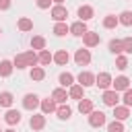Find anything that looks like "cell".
Listing matches in <instances>:
<instances>
[{"instance_id": "obj_19", "label": "cell", "mask_w": 132, "mask_h": 132, "mask_svg": "<svg viewBox=\"0 0 132 132\" xmlns=\"http://www.w3.org/2000/svg\"><path fill=\"white\" fill-rule=\"evenodd\" d=\"M12 70H14V64L10 60H2L0 62V76H10Z\"/></svg>"}, {"instance_id": "obj_36", "label": "cell", "mask_w": 132, "mask_h": 132, "mask_svg": "<svg viewBox=\"0 0 132 132\" xmlns=\"http://www.w3.org/2000/svg\"><path fill=\"white\" fill-rule=\"evenodd\" d=\"M122 47L126 54H132V37H124L122 39Z\"/></svg>"}, {"instance_id": "obj_2", "label": "cell", "mask_w": 132, "mask_h": 132, "mask_svg": "<svg viewBox=\"0 0 132 132\" xmlns=\"http://www.w3.org/2000/svg\"><path fill=\"white\" fill-rule=\"evenodd\" d=\"M66 16H68V8L66 6H62V4L52 6V19L56 23H66Z\"/></svg>"}, {"instance_id": "obj_28", "label": "cell", "mask_w": 132, "mask_h": 132, "mask_svg": "<svg viewBox=\"0 0 132 132\" xmlns=\"http://www.w3.org/2000/svg\"><path fill=\"white\" fill-rule=\"evenodd\" d=\"M12 64H14V68H19V70H23V68H27V66H29V64H27L25 54H16V56H14V60H12Z\"/></svg>"}, {"instance_id": "obj_22", "label": "cell", "mask_w": 132, "mask_h": 132, "mask_svg": "<svg viewBox=\"0 0 132 132\" xmlns=\"http://www.w3.org/2000/svg\"><path fill=\"white\" fill-rule=\"evenodd\" d=\"M58 80H60V85L66 89V87H72L74 85V76L70 74V72H62L60 76H58Z\"/></svg>"}, {"instance_id": "obj_10", "label": "cell", "mask_w": 132, "mask_h": 132, "mask_svg": "<svg viewBox=\"0 0 132 132\" xmlns=\"http://www.w3.org/2000/svg\"><path fill=\"white\" fill-rule=\"evenodd\" d=\"M113 118H116L118 122L128 120V118H130V107H126V105H116V107H113Z\"/></svg>"}, {"instance_id": "obj_38", "label": "cell", "mask_w": 132, "mask_h": 132, "mask_svg": "<svg viewBox=\"0 0 132 132\" xmlns=\"http://www.w3.org/2000/svg\"><path fill=\"white\" fill-rule=\"evenodd\" d=\"M52 2H54V0H35V4H37V8H41V10H45V8H50V6H52Z\"/></svg>"}, {"instance_id": "obj_7", "label": "cell", "mask_w": 132, "mask_h": 132, "mask_svg": "<svg viewBox=\"0 0 132 132\" xmlns=\"http://www.w3.org/2000/svg\"><path fill=\"white\" fill-rule=\"evenodd\" d=\"M74 62L78 64V66H87L89 62H91V52L89 50H76V54H74Z\"/></svg>"}, {"instance_id": "obj_40", "label": "cell", "mask_w": 132, "mask_h": 132, "mask_svg": "<svg viewBox=\"0 0 132 132\" xmlns=\"http://www.w3.org/2000/svg\"><path fill=\"white\" fill-rule=\"evenodd\" d=\"M54 2H56V4H62V2H64V0H54Z\"/></svg>"}, {"instance_id": "obj_41", "label": "cell", "mask_w": 132, "mask_h": 132, "mask_svg": "<svg viewBox=\"0 0 132 132\" xmlns=\"http://www.w3.org/2000/svg\"><path fill=\"white\" fill-rule=\"evenodd\" d=\"M4 132H14V130H10V128H8V130H4Z\"/></svg>"}, {"instance_id": "obj_6", "label": "cell", "mask_w": 132, "mask_h": 132, "mask_svg": "<svg viewBox=\"0 0 132 132\" xmlns=\"http://www.w3.org/2000/svg\"><path fill=\"white\" fill-rule=\"evenodd\" d=\"M99 41H101V37H99V33H95V31H87V33L82 35V43H85L87 47H95V45H99Z\"/></svg>"}, {"instance_id": "obj_4", "label": "cell", "mask_w": 132, "mask_h": 132, "mask_svg": "<svg viewBox=\"0 0 132 132\" xmlns=\"http://www.w3.org/2000/svg\"><path fill=\"white\" fill-rule=\"evenodd\" d=\"M105 122H107V118H105L103 111H95V109H93V111L89 113V124H91L93 128H101Z\"/></svg>"}, {"instance_id": "obj_26", "label": "cell", "mask_w": 132, "mask_h": 132, "mask_svg": "<svg viewBox=\"0 0 132 132\" xmlns=\"http://www.w3.org/2000/svg\"><path fill=\"white\" fill-rule=\"evenodd\" d=\"M31 47L33 50H45V37H41V35H35L33 39H31Z\"/></svg>"}, {"instance_id": "obj_20", "label": "cell", "mask_w": 132, "mask_h": 132, "mask_svg": "<svg viewBox=\"0 0 132 132\" xmlns=\"http://www.w3.org/2000/svg\"><path fill=\"white\" fill-rule=\"evenodd\" d=\"M16 27H19V31H25V33H27V31L33 29V21H31L29 16H21L19 23H16Z\"/></svg>"}, {"instance_id": "obj_27", "label": "cell", "mask_w": 132, "mask_h": 132, "mask_svg": "<svg viewBox=\"0 0 132 132\" xmlns=\"http://www.w3.org/2000/svg\"><path fill=\"white\" fill-rule=\"evenodd\" d=\"M109 52L116 54V56H120V54L124 52V47H122V39H111V41H109Z\"/></svg>"}, {"instance_id": "obj_18", "label": "cell", "mask_w": 132, "mask_h": 132, "mask_svg": "<svg viewBox=\"0 0 132 132\" xmlns=\"http://www.w3.org/2000/svg\"><path fill=\"white\" fill-rule=\"evenodd\" d=\"M78 111H80V113H85V116H89V113L93 111V101L82 97V99L78 101Z\"/></svg>"}, {"instance_id": "obj_15", "label": "cell", "mask_w": 132, "mask_h": 132, "mask_svg": "<svg viewBox=\"0 0 132 132\" xmlns=\"http://www.w3.org/2000/svg\"><path fill=\"white\" fill-rule=\"evenodd\" d=\"M4 122H6L8 126H14V124H19V122H21V113H19L16 109H12V107H10V109L4 113Z\"/></svg>"}, {"instance_id": "obj_17", "label": "cell", "mask_w": 132, "mask_h": 132, "mask_svg": "<svg viewBox=\"0 0 132 132\" xmlns=\"http://www.w3.org/2000/svg\"><path fill=\"white\" fill-rule=\"evenodd\" d=\"M68 60H70V56H68V52H66V50H58V52L54 54V62H56V64H60V66H66V64H68Z\"/></svg>"}, {"instance_id": "obj_35", "label": "cell", "mask_w": 132, "mask_h": 132, "mask_svg": "<svg viewBox=\"0 0 132 132\" xmlns=\"http://www.w3.org/2000/svg\"><path fill=\"white\" fill-rule=\"evenodd\" d=\"M107 132H124V124L118 122V120H113V122L107 124Z\"/></svg>"}, {"instance_id": "obj_16", "label": "cell", "mask_w": 132, "mask_h": 132, "mask_svg": "<svg viewBox=\"0 0 132 132\" xmlns=\"http://www.w3.org/2000/svg\"><path fill=\"white\" fill-rule=\"evenodd\" d=\"M70 95L66 93V89L64 87H58V89H54V93H52V99L56 101V103H66V99H68Z\"/></svg>"}, {"instance_id": "obj_29", "label": "cell", "mask_w": 132, "mask_h": 132, "mask_svg": "<svg viewBox=\"0 0 132 132\" xmlns=\"http://www.w3.org/2000/svg\"><path fill=\"white\" fill-rule=\"evenodd\" d=\"M56 113H58V118H60V120H68V118L72 116V109H70L68 105H64V103H62V105L56 109Z\"/></svg>"}, {"instance_id": "obj_39", "label": "cell", "mask_w": 132, "mask_h": 132, "mask_svg": "<svg viewBox=\"0 0 132 132\" xmlns=\"http://www.w3.org/2000/svg\"><path fill=\"white\" fill-rule=\"evenodd\" d=\"M10 8V0H0V10H8Z\"/></svg>"}, {"instance_id": "obj_11", "label": "cell", "mask_w": 132, "mask_h": 132, "mask_svg": "<svg viewBox=\"0 0 132 132\" xmlns=\"http://www.w3.org/2000/svg\"><path fill=\"white\" fill-rule=\"evenodd\" d=\"M93 6H89V4H82L80 8H78V21H82V23H87V21H91L93 19Z\"/></svg>"}, {"instance_id": "obj_8", "label": "cell", "mask_w": 132, "mask_h": 132, "mask_svg": "<svg viewBox=\"0 0 132 132\" xmlns=\"http://www.w3.org/2000/svg\"><path fill=\"white\" fill-rule=\"evenodd\" d=\"M78 85H80L82 89L93 87V85H95V74H93V72H89V70L80 72V74H78Z\"/></svg>"}, {"instance_id": "obj_43", "label": "cell", "mask_w": 132, "mask_h": 132, "mask_svg": "<svg viewBox=\"0 0 132 132\" xmlns=\"http://www.w3.org/2000/svg\"><path fill=\"white\" fill-rule=\"evenodd\" d=\"M0 132H4V130H0Z\"/></svg>"}, {"instance_id": "obj_12", "label": "cell", "mask_w": 132, "mask_h": 132, "mask_svg": "<svg viewBox=\"0 0 132 132\" xmlns=\"http://www.w3.org/2000/svg\"><path fill=\"white\" fill-rule=\"evenodd\" d=\"M29 126H31L33 130H41V128L45 126V116H43V113H33L31 120H29Z\"/></svg>"}, {"instance_id": "obj_23", "label": "cell", "mask_w": 132, "mask_h": 132, "mask_svg": "<svg viewBox=\"0 0 132 132\" xmlns=\"http://www.w3.org/2000/svg\"><path fill=\"white\" fill-rule=\"evenodd\" d=\"M12 101H14L12 93H8V91H2V93H0V105H2V107H8V109H10Z\"/></svg>"}, {"instance_id": "obj_30", "label": "cell", "mask_w": 132, "mask_h": 132, "mask_svg": "<svg viewBox=\"0 0 132 132\" xmlns=\"http://www.w3.org/2000/svg\"><path fill=\"white\" fill-rule=\"evenodd\" d=\"M118 21H120V25H124V27H132V12H130V10H124V12L118 16Z\"/></svg>"}, {"instance_id": "obj_5", "label": "cell", "mask_w": 132, "mask_h": 132, "mask_svg": "<svg viewBox=\"0 0 132 132\" xmlns=\"http://www.w3.org/2000/svg\"><path fill=\"white\" fill-rule=\"evenodd\" d=\"M103 103L105 105H109V107H116L118 105V101H120V95H118V91H113V89H107V91H103Z\"/></svg>"}, {"instance_id": "obj_25", "label": "cell", "mask_w": 132, "mask_h": 132, "mask_svg": "<svg viewBox=\"0 0 132 132\" xmlns=\"http://www.w3.org/2000/svg\"><path fill=\"white\" fill-rule=\"evenodd\" d=\"M66 33H70V27H68L66 23H56V25H54V35L64 37Z\"/></svg>"}, {"instance_id": "obj_33", "label": "cell", "mask_w": 132, "mask_h": 132, "mask_svg": "<svg viewBox=\"0 0 132 132\" xmlns=\"http://www.w3.org/2000/svg\"><path fill=\"white\" fill-rule=\"evenodd\" d=\"M50 62H54V56L47 52V50H41L39 52V64H43V66H47Z\"/></svg>"}, {"instance_id": "obj_37", "label": "cell", "mask_w": 132, "mask_h": 132, "mask_svg": "<svg viewBox=\"0 0 132 132\" xmlns=\"http://www.w3.org/2000/svg\"><path fill=\"white\" fill-rule=\"evenodd\" d=\"M122 101H124V105H126V107H130V105H132V89L124 91V97H122Z\"/></svg>"}, {"instance_id": "obj_13", "label": "cell", "mask_w": 132, "mask_h": 132, "mask_svg": "<svg viewBox=\"0 0 132 132\" xmlns=\"http://www.w3.org/2000/svg\"><path fill=\"white\" fill-rule=\"evenodd\" d=\"M87 31H89V29H87V23H82V21H76V23L70 25V33L76 35V37H82Z\"/></svg>"}, {"instance_id": "obj_42", "label": "cell", "mask_w": 132, "mask_h": 132, "mask_svg": "<svg viewBox=\"0 0 132 132\" xmlns=\"http://www.w3.org/2000/svg\"><path fill=\"white\" fill-rule=\"evenodd\" d=\"M0 33H2V29H0Z\"/></svg>"}, {"instance_id": "obj_31", "label": "cell", "mask_w": 132, "mask_h": 132, "mask_svg": "<svg viewBox=\"0 0 132 132\" xmlns=\"http://www.w3.org/2000/svg\"><path fill=\"white\" fill-rule=\"evenodd\" d=\"M25 58H27V64L33 68V66H37L39 64V56L33 52V50H29V52H25Z\"/></svg>"}, {"instance_id": "obj_21", "label": "cell", "mask_w": 132, "mask_h": 132, "mask_svg": "<svg viewBox=\"0 0 132 132\" xmlns=\"http://www.w3.org/2000/svg\"><path fill=\"white\" fill-rule=\"evenodd\" d=\"M29 76H31V80H43L45 78V70L41 66H33L31 72H29Z\"/></svg>"}, {"instance_id": "obj_1", "label": "cell", "mask_w": 132, "mask_h": 132, "mask_svg": "<svg viewBox=\"0 0 132 132\" xmlns=\"http://www.w3.org/2000/svg\"><path fill=\"white\" fill-rule=\"evenodd\" d=\"M39 105H41V99H39L35 93H27V95L23 97V107H25V109L33 111V109H37Z\"/></svg>"}, {"instance_id": "obj_34", "label": "cell", "mask_w": 132, "mask_h": 132, "mask_svg": "<svg viewBox=\"0 0 132 132\" xmlns=\"http://www.w3.org/2000/svg\"><path fill=\"white\" fill-rule=\"evenodd\" d=\"M116 68H118V70H126V68H128V58H126L124 54H120V56L116 58Z\"/></svg>"}, {"instance_id": "obj_14", "label": "cell", "mask_w": 132, "mask_h": 132, "mask_svg": "<svg viewBox=\"0 0 132 132\" xmlns=\"http://www.w3.org/2000/svg\"><path fill=\"white\" fill-rule=\"evenodd\" d=\"M39 107H41V113H43V116H45V113H54V111L58 109V107H56V101H54L52 97L41 99V105H39Z\"/></svg>"}, {"instance_id": "obj_9", "label": "cell", "mask_w": 132, "mask_h": 132, "mask_svg": "<svg viewBox=\"0 0 132 132\" xmlns=\"http://www.w3.org/2000/svg\"><path fill=\"white\" fill-rule=\"evenodd\" d=\"M111 87H113V91H128L130 89V78L128 76H116L113 78V82H111Z\"/></svg>"}, {"instance_id": "obj_32", "label": "cell", "mask_w": 132, "mask_h": 132, "mask_svg": "<svg viewBox=\"0 0 132 132\" xmlns=\"http://www.w3.org/2000/svg\"><path fill=\"white\" fill-rule=\"evenodd\" d=\"M68 95H70V99H82V87L80 85H72L70 87V91H68Z\"/></svg>"}, {"instance_id": "obj_24", "label": "cell", "mask_w": 132, "mask_h": 132, "mask_svg": "<svg viewBox=\"0 0 132 132\" xmlns=\"http://www.w3.org/2000/svg\"><path fill=\"white\" fill-rule=\"evenodd\" d=\"M118 25H120V21H118L116 14H107V16L103 19V27H105V29H116Z\"/></svg>"}, {"instance_id": "obj_3", "label": "cell", "mask_w": 132, "mask_h": 132, "mask_svg": "<svg viewBox=\"0 0 132 132\" xmlns=\"http://www.w3.org/2000/svg\"><path fill=\"white\" fill-rule=\"evenodd\" d=\"M111 82H113V78H111L109 72H99V74L95 76V85H97L99 89H103V91H107V89L111 87Z\"/></svg>"}]
</instances>
